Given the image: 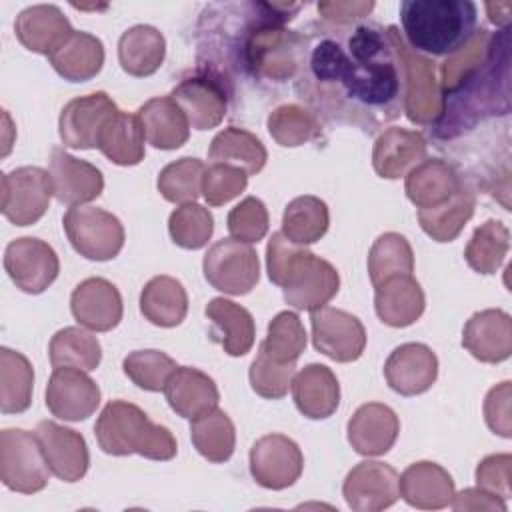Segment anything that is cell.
Masks as SVG:
<instances>
[{"mask_svg":"<svg viewBox=\"0 0 512 512\" xmlns=\"http://www.w3.org/2000/svg\"><path fill=\"white\" fill-rule=\"evenodd\" d=\"M308 64L314 80L324 88L322 94L338 86L352 104L370 110H392L400 98V62L388 32L378 26H356L346 48L334 38L318 40Z\"/></svg>","mask_w":512,"mask_h":512,"instance_id":"obj_1","label":"cell"},{"mask_svg":"<svg viewBox=\"0 0 512 512\" xmlns=\"http://www.w3.org/2000/svg\"><path fill=\"white\" fill-rule=\"evenodd\" d=\"M510 110V32L492 34L484 62L470 72L456 90L442 94V114L434 122L436 134L454 138L484 116Z\"/></svg>","mask_w":512,"mask_h":512,"instance_id":"obj_2","label":"cell"},{"mask_svg":"<svg viewBox=\"0 0 512 512\" xmlns=\"http://www.w3.org/2000/svg\"><path fill=\"white\" fill-rule=\"evenodd\" d=\"M268 278L282 288L284 300L296 310H318L340 290L338 270L308 248L274 232L266 246Z\"/></svg>","mask_w":512,"mask_h":512,"instance_id":"obj_3","label":"cell"},{"mask_svg":"<svg viewBox=\"0 0 512 512\" xmlns=\"http://www.w3.org/2000/svg\"><path fill=\"white\" fill-rule=\"evenodd\" d=\"M478 10L470 0H404L400 22L410 50L450 56L476 32Z\"/></svg>","mask_w":512,"mask_h":512,"instance_id":"obj_4","label":"cell"},{"mask_svg":"<svg viewBox=\"0 0 512 512\" xmlns=\"http://www.w3.org/2000/svg\"><path fill=\"white\" fill-rule=\"evenodd\" d=\"M94 434L102 452L110 456L140 454L150 460H172L178 452L172 432L148 418V414L132 402H108L94 426Z\"/></svg>","mask_w":512,"mask_h":512,"instance_id":"obj_5","label":"cell"},{"mask_svg":"<svg viewBox=\"0 0 512 512\" xmlns=\"http://www.w3.org/2000/svg\"><path fill=\"white\" fill-rule=\"evenodd\" d=\"M404 72V110L414 124H434L442 114V90L432 60L410 50L396 26L386 28Z\"/></svg>","mask_w":512,"mask_h":512,"instance_id":"obj_6","label":"cell"},{"mask_svg":"<svg viewBox=\"0 0 512 512\" xmlns=\"http://www.w3.org/2000/svg\"><path fill=\"white\" fill-rule=\"evenodd\" d=\"M50 468L36 434L22 428L0 432V480L20 494H34L46 488Z\"/></svg>","mask_w":512,"mask_h":512,"instance_id":"obj_7","label":"cell"},{"mask_svg":"<svg viewBox=\"0 0 512 512\" xmlns=\"http://www.w3.org/2000/svg\"><path fill=\"white\" fill-rule=\"evenodd\" d=\"M72 248L96 262L112 260L124 246V226L112 214L96 206H72L62 218Z\"/></svg>","mask_w":512,"mask_h":512,"instance_id":"obj_8","label":"cell"},{"mask_svg":"<svg viewBox=\"0 0 512 512\" xmlns=\"http://www.w3.org/2000/svg\"><path fill=\"white\" fill-rule=\"evenodd\" d=\"M204 278L224 294H248L260 278V260L250 244L234 238L218 240L208 248L202 260Z\"/></svg>","mask_w":512,"mask_h":512,"instance_id":"obj_9","label":"cell"},{"mask_svg":"<svg viewBox=\"0 0 512 512\" xmlns=\"http://www.w3.org/2000/svg\"><path fill=\"white\" fill-rule=\"evenodd\" d=\"M0 210L14 226L36 224L54 196L50 174L38 166H20L2 174Z\"/></svg>","mask_w":512,"mask_h":512,"instance_id":"obj_10","label":"cell"},{"mask_svg":"<svg viewBox=\"0 0 512 512\" xmlns=\"http://www.w3.org/2000/svg\"><path fill=\"white\" fill-rule=\"evenodd\" d=\"M4 270L16 288L26 294H40L58 278L60 260L48 242L22 236L6 246Z\"/></svg>","mask_w":512,"mask_h":512,"instance_id":"obj_11","label":"cell"},{"mask_svg":"<svg viewBox=\"0 0 512 512\" xmlns=\"http://www.w3.org/2000/svg\"><path fill=\"white\" fill-rule=\"evenodd\" d=\"M312 342L334 362H354L366 348L364 324L350 312L322 306L310 312Z\"/></svg>","mask_w":512,"mask_h":512,"instance_id":"obj_12","label":"cell"},{"mask_svg":"<svg viewBox=\"0 0 512 512\" xmlns=\"http://www.w3.org/2000/svg\"><path fill=\"white\" fill-rule=\"evenodd\" d=\"M302 470V450L284 434H266L250 448V474L262 488L284 490L300 478Z\"/></svg>","mask_w":512,"mask_h":512,"instance_id":"obj_13","label":"cell"},{"mask_svg":"<svg viewBox=\"0 0 512 512\" xmlns=\"http://www.w3.org/2000/svg\"><path fill=\"white\" fill-rule=\"evenodd\" d=\"M346 504L356 512H378L390 508L398 492V472L384 462L364 460L356 464L342 484Z\"/></svg>","mask_w":512,"mask_h":512,"instance_id":"obj_14","label":"cell"},{"mask_svg":"<svg viewBox=\"0 0 512 512\" xmlns=\"http://www.w3.org/2000/svg\"><path fill=\"white\" fill-rule=\"evenodd\" d=\"M116 112L118 106L106 92H92L72 98L60 112V140L64 146L74 150L96 148L104 122Z\"/></svg>","mask_w":512,"mask_h":512,"instance_id":"obj_15","label":"cell"},{"mask_svg":"<svg viewBox=\"0 0 512 512\" xmlns=\"http://www.w3.org/2000/svg\"><path fill=\"white\" fill-rule=\"evenodd\" d=\"M100 404L98 384L78 368H54L46 386V406L52 416L68 422L86 420Z\"/></svg>","mask_w":512,"mask_h":512,"instance_id":"obj_16","label":"cell"},{"mask_svg":"<svg viewBox=\"0 0 512 512\" xmlns=\"http://www.w3.org/2000/svg\"><path fill=\"white\" fill-rule=\"evenodd\" d=\"M50 472L62 482H78L86 476L90 454L80 432L52 420L38 422L34 430Z\"/></svg>","mask_w":512,"mask_h":512,"instance_id":"obj_17","label":"cell"},{"mask_svg":"<svg viewBox=\"0 0 512 512\" xmlns=\"http://www.w3.org/2000/svg\"><path fill=\"white\" fill-rule=\"evenodd\" d=\"M438 376V358L426 344L406 342L396 346L386 364L384 378L400 396H418L432 388Z\"/></svg>","mask_w":512,"mask_h":512,"instance_id":"obj_18","label":"cell"},{"mask_svg":"<svg viewBox=\"0 0 512 512\" xmlns=\"http://www.w3.org/2000/svg\"><path fill=\"white\" fill-rule=\"evenodd\" d=\"M48 174L52 180L54 198L66 206H82L92 202L104 190L102 172L94 164L68 154L64 148H52Z\"/></svg>","mask_w":512,"mask_h":512,"instance_id":"obj_19","label":"cell"},{"mask_svg":"<svg viewBox=\"0 0 512 512\" xmlns=\"http://www.w3.org/2000/svg\"><path fill=\"white\" fill-rule=\"evenodd\" d=\"M70 310L76 322L92 332H108L122 320V296L106 278L82 280L70 296Z\"/></svg>","mask_w":512,"mask_h":512,"instance_id":"obj_20","label":"cell"},{"mask_svg":"<svg viewBox=\"0 0 512 512\" xmlns=\"http://www.w3.org/2000/svg\"><path fill=\"white\" fill-rule=\"evenodd\" d=\"M462 346L480 362H504L512 354V318L500 308L470 316L462 330Z\"/></svg>","mask_w":512,"mask_h":512,"instance_id":"obj_21","label":"cell"},{"mask_svg":"<svg viewBox=\"0 0 512 512\" xmlns=\"http://www.w3.org/2000/svg\"><path fill=\"white\" fill-rule=\"evenodd\" d=\"M348 442L362 456L386 454L400 432L396 412L382 402L362 404L348 420Z\"/></svg>","mask_w":512,"mask_h":512,"instance_id":"obj_22","label":"cell"},{"mask_svg":"<svg viewBox=\"0 0 512 512\" xmlns=\"http://www.w3.org/2000/svg\"><path fill=\"white\" fill-rule=\"evenodd\" d=\"M170 96L196 130L216 128L226 116L228 98L224 86L206 74L182 80Z\"/></svg>","mask_w":512,"mask_h":512,"instance_id":"obj_23","label":"cell"},{"mask_svg":"<svg viewBox=\"0 0 512 512\" xmlns=\"http://www.w3.org/2000/svg\"><path fill=\"white\" fill-rule=\"evenodd\" d=\"M20 44L36 54L50 56L74 32L70 20L54 4H36L24 8L14 22Z\"/></svg>","mask_w":512,"mask_h":512,"instance_id":"obj_24","label":"cell"},{"mask_svg":"<svg viewBox=\"0 0 512 512\" xmlns=\"http://www.w3.org/2000/svg\"><path fill=\"white\" fill-rule=\"evenodd\" d=\"M374 288V310L386 326L406 328L422 316L426 298L412 274L390 276Z\"/></svg>","mask_w":512,"mask_h":512,"instance_id":"obj_25","label":"cell"},{"mask_svg":"<svg viewBox=\"0 0 512 512\" xmlns=\"http://www.w3.org/2000/svg\"><path fill=\"white\" fill-rule=\"evenodd\" d=\"M398 492L406 504L420 510L446 508L456 494L454 480L448 470L428 460L410 464L398 476Z\"/></svg>","mask_w":512,"mask_h":512,"instance_id":"obj_26","label":"cell"},{"mask_svg":"<svg viewBox=\"0 0 512 512\" xmlns=\"http://www.w3.org/2000/svg\"><path fill=\"white\" fill-rule=\"evenodd\" d=\"M426 158V140L416 130L388 128L384 130L372 150V166L378 176L396 180L406 176L416 164Z\"/></svg>","mask_w":512,"mask_h":512,"instance_id":"obj_27","label":"cell"},{"mask_svg":"<svg viewBox=\"0 0 512 512\" xmlns=\"http://www.w3.org/2000/svg\"><path fill=\"white\" fill-rule=\"evenodd\" d=\"M292 398L300 414L310 420H324L340 404L338 378L324 364H308L292 378Z\"/></svg>","mask_w":512,"mask_h":512,"instance_id":"obj_28","label":"cell"},{"mask_svg":"<svg viewBox=\"0 0 512 512\" xmlns=\"http://www.w3.org/2000/svg\"><path fill=\"white\" fill-rule=\"evenodd\" d=\"M210 320V338L222 346L228 356H244L254 346L256 326L252 314L228 300V298H212L204 310Z\"/></svg>","mask_w":512,"mask_h":512,"instance_id":"obj_29","label":"cell"},{"mask_svg":"<svg viewBox=\"0 0 512 512\" xmlns=\"http://www.w3.org/2000/svg\"><path fill=\"white\" fill-rule=\"evenodd\" d=\"M164 396L170 408L188 420L218 406L220 394L214 380L192 366H178L164 386Z\"/></svg>","mask_w":512,"mask_h":512,"instance_id":"obj_30","label":"cell"},{"mask_svg":"<svg viewBox=\"0 0 512 512\" xmlns=\"http://www.w3.org/2000/svg\"><path fill=\"white\" fill-rule=\"evenodd\" d=\"M462 188L456 168L440 158H424L416 164L404 182L408 200L418 208H436L448 202Z\"/></svg>","mask_w":512,"mask_h":512,"instance_id":"obj_31","label":"cell"},{"mask_svg":"<svg viewBox=\"0 0 512 512\" xmlns=\"http://www.w3.org/2000/svg\"><path fill=\"white\" fill-rule=\"evenodd\" d=\"M144 138L160 150H176L190 136V122L172 96H156L138 108Z\"/></svg>","mask_w":512,"mask_h":512,"instance_id":"obj_32","label":"cell"},{"mask_svg":"<svg viewBox=\"0 0 512 512\" xmlns=\"http://www.w3.org/2000/svg\"><path fill=\"white\" fill-rule=\"evenodd\" d=\"M48 62L64 80L86 82L102 70L104 44L90 32L74 30L68 40L48 56Z\"/></svg>","mask_w":512,"mask_h":512,"instance_id":"obj_33","label":"cell"},{"mask_svg":"<svg viewBox=\"0 0 512 512\" xmlns=\"http://www.w3.org/2000/svg\"><path fill=\"white\" fill-rule=\"evenodd\" d=\"M166 54V40L162 32L148 24H136L122 32L118 40V60L126 74L144 78L154 74Z\"/></svg>","mask_w":512,"mask_h":512,"instance_id":"obj_34","label":"cell"},{"mask_svg":"<svg viewBox=\"0 0 512 512\" xmlns=\"http://www.w3.org/2000/svg\"><path fill=\"white\" fill-rule=\"evenodd\" d=\"M144 130L138 114L118 110L112 114L100 134L96 148L118 166H134L144 158Z\"/></svg>","mask_w":512,"mask_h":512,"instance_id":"obj_35","label":"cell"},{"mask_svg":"<svg viewBox=\"0 0 512 512\" xmlns=\"http://www.w3.org/2000/svg\"><path fill=\"white\" fill-rule=\"evenodd\" d=\"M142 316L160 328L178 326L188 312V294L180 280L172 276H154L140 292Z\"/></svg>","mask_w":512,"mask_h":512,"instance_id":"obj_36","label":"cell"},{"mask_svg":"<svg viewBox=\"0 0 512 512\" xmlns=\"http://www.w3.org/2000/svg\"><path fill=\"white\" fill-rule=\"evenodd\" d=\"M208 158L212 162L238 166L248 176H252L264 168L268 160V152L256 134L244 128L230 126L212 138Z\"/></svg>","mask_w":512,"mask_h":512,"instance_id":"obj_37","label":"cell"},{"mask_svg":"<svg viewBox=\"0 0 512 512\" xmlns=\"http://www.w3.org/2000/svg\"><path fill=\"white\" fill-rule=\"evenodd\" d=\"M190 438L198 454L208 462L222 464L234 454L236 430L230 416L218 406L190 420Z\"/></svg>","mask_w":512,"mask_h":512,"instance_id":"obj_38","label":"cell"},{"mask_svg":"<svg viewBox=\"0 0 512 512\" xmlns=\"http://www.w3.org/2000/svg\"><path fill=\"white\" fill-rule=\"evenodd\" d=\"M330 226V212L324 200L312 194L290 200L282 214V234L294 244L318 242Z\"/></svg>","mask_w":512,"mask_h":512,"instance_id":"obj_39","label":"cell"},{"mask_svg":"<svg viewBox=\"0 0 512 512\" xmlns=\"http://www.w3.org/2000/svg\"><path fill=\"white\" fill-rule=\"evenodd\" d=\"M34 370L30 360L16 350L0 348V410L20 414L32 402Z\"/></svg>","mask_w":512,"mask_h":512,"instance_id":"obj_40","label":"cell"},{"mask_svg":"<svg viewBox=\"0 0 512 512\" xmlns=\"http://www.w3.org/2000/svg\"><path fill=\"white\" fill-rule=\"evenodd\" d=\"M48 356L54 368L68 366L90 372L96 370L102 360V346L98 338L86 328L66 326L52 336Z\"/></svg>","mask_w":512,"mask_h":512,"instance_id":"obj_41","label":"cell"},{"mask_svg":"<svg viewBox=\"0 0 512 512\" xmlns=\"http://www.w3.org/2000/svg\"><path fill=\"white\" fill-rule=\"evenodd\" d=\"M476 206L474 192L462 188L444 204L436 208H422L418 210V222L422 230L436 242H452L466 222L472 218Z\"/></svg>","mask_w":512,"mask_h":512,"instance_id":"obj_42","label":"cell"},{"mask_svg":"<svg viewBox=\"0 0 512 512\" xmlns=\"http://www.w3.org/2000/svg\"><path fill=\"white\" fill-rule=\"evenodd\" d=\"M508 248V228L500 220H486L474 230L464 250V260L478 274H494L502 266Z\"/></svg>","mask_w":512,"mask_h":512,"instance_id":"obj_43","label":"cell"},{"mask_svg":"<svg viewBox=\"0 0 512 512\" xmlns=\"http://www.w3.org/2000/svg\"><path fill=\"white\" fill-rule=\"evenodd\" d=\"M414 272V252L410 242L398 232L380 234L368 252V274L372 284L398 274Z\"/></svg>","mask_w":512,"mask_h":512,"instance_id":"obj_44","label":"cell"},{"mask_svg":"<svg viewBox=\"0 0 512 512\" xmlns=\"http://www.w3.org/2000/svg\"><path fill=\"white\" fill-rule=\"evenodd\" d=\"M266 126L270 136L286 148L302 146L320 136L318 118L298 104H282L274 108L266 120Z\"/></svg>","mask_w":512,"mask_h":512,"instance_id":"obj_45","label":"cell"},{"mask_svg":"<svg viewBox=\"0 0 512 512\" xmlns=\"http://www.w3.org/2000/svg\"><path fill=\"white\" fill-rule=\"evenodd\" d=\"M204 168V162L192 156H184L176 162H170L158 174V192L164 200L174 204L196 202V198L202 194Z\"/></svg>","mask_w":512,"mask_h":512,"instance_id":"obj_46","label":"cell"},{"mask_svg":"<svg viewBox=\"0 0 512 512\" xmlns=\"http://www.w3.org/2000/svg\"><path fill=\"white\" fill-rule=\"evenodd\" d=\"M276 362H296L306 348V330L296 312L284 310L276 314L270 324L266 338L258 346Z\"/></svg>","mask_w":512,"mask_h":512,"instance_id":"obj_47","label":"cell"},{"mask_svg":"<svg viewBox=\"0 0 512 512\" xmlns=\"http://www.w3.org/2000/svg\"><path fill=\"white\" fill-rule=\"evenodd\" d=\"M168 232L176 246L198 250L208 244L214 232V218L202 204H180L168 218Z\"/></svg>","mask_w":512,"mask_h":512,"instance_id":"obj_48","label":"cell"},{"mask_svg":"<svg viewBox=\"0 0 512 512\" xmlns=\"http://www.w3.org/2000/svg\"><path fill=\"white\" fill-rule=\"evenodd\" d=\"M174 358L162 350H134L122 360L124 374L142 390L160 392L176 370Z\"/></svg>","mask_w":512,"mask_h":512,"instance_id":"obj_49","label":"cell"},{"mask_svg":"<svg viewBox=\"0 0 512 512\" xmlns=\"http://www.w3.org/2000/svg\"><path fill=\"white\" fill-rule=\"evenodd\" d=\"M490 42H492V34L488 30L480 28L474 32V36L462 48H458L454 54H450L446 58V62L440 68L442 94L456 90V86L484 62V58L488 56V50H490Z\"/></svg>","mask_w":512,"mask_h":512,"instance_id":"obj_50","label":"cell"},{"mask_svg":"<svg viewBox=\"0 0 512 512\" xmlns=\"http://www.w3.org/2000/svg\"><path fill=\"white\" fill-rule=\"evenodd\" d=\"M296 374V362H276L262 348L250 364V386L252 390L268 400H278L288 394L292 378Z\"/></svg>","mask_w":512,"mask_h":512,"instance_id":"obj_51","label":"cell"},{"mask_svg":"<svg viewBox=\"0 0 512 512\" xmlns=\"http://www.w3.org/2000/svg\"><path fill=\"white\" fill-rule=\"evenodd\" d=\"M248 174L232 164L212 162L202 174V196L210 206H222L246 190Z\"/></svg>","mask_w":512,"mask_h":512,"instance_id":"obj_52","label":"cell"},{"mask_svg":"<svg viewBox=\"0 0 512 512\" xmlns=\"http://www.w3.org/2000/svg\"><path fill=\"white\" fill-rule=\"evenodd\" d=\"M268 222V210L256 196H248L236 204L226 220L230 236L244 244L260 242L268 232Z\"/></svg>","mask_w":512,"mask_h":512,"instance_id":"obj_53","label":"cell"},{"mask_svg":"<svg viewBox=\"0 0 512 512\" xmlns=\"http://www.w3.org/2000/svg\"><path fill=\"white\" fill-rule=\"evenodd\" d=\"M510 404H512V384L508 380L490 388L484 398V420H486L488 428L502 438L512 436Z\"/></svg>","mask_w":512,"mask_h":512,"instance_id":"obj_54","label":"cell"},{"mask_svg":"<svg viewBox=\"0 0 512 512\" xmlns=\"http://www.w3.org/2000/svg\"><path fill=\"white\" fill-rule=\"evenodd\" d=\"M510 476H512V456L510 454H492L480 460L476 468V482L480 488L500 496L502 500L510 498Z\"/></svg>","mask_w":512,"mask_h":512,"instance_id":"obj_55","label":"cell"},{"mask_svg":"<svg viewBox=\"0 0 512 512\" xmlns=\"http://www.w3.org/2000/svg\"><path fill=\"white\" fill-rule=\"evenodd\" d=\"M450 506L454 508V510H458V512H466V510H490V512H506V502L500 498V496H496V494H492V492H488V490H484V488H466V490H462L460 494H454V498H452V502H450Z\"/></svg>","mask_w":512,"mask_h":512,"instance_id":"obj_56","label":"cell"},{"mask_svg":"<svg viewBox=\"0 0 512 512\" xmlns=\"http://www.w3.org/2000/svg\"><path fill=\"white\" fill-rule=\"evenodd\" d=\"M374 8V2H320L318 12L326 20L334 24H352L354 20H360L368 16Z\"/></svg>","mask_w":512,"mask_h":512,"instance_id":"obj_57","label":"cell"},{"mask_svg":"<svg viewBox=\"0 0 512 512\" xmlns=\"http://www.w3.org/2000/svg\"><path fill=\"white\" fill-rule=\"evenodd\" d=\"M506 8H512L510 2H488L486 4V10H488V16H490V22H494L496 26H502V28H508V22H510V14H502V10Z\"/></svg>","mask_w":512,"mask_h":512,"instance_id":"obj_58","label":"cell"}]
</instances>
